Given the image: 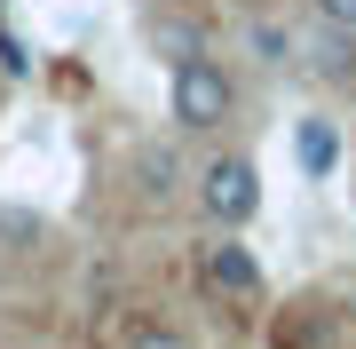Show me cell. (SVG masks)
Returning <instances> with one entry per match:
<instances>
[{"mask_svg": "<svg viewBox=\"0 0 356 349\" xmlns=\"http://www.w3.org/2000/svg\"><path fill=\"white\" fill-rule=\"evenodd\" d=\"M166 111H175V127H229V111H238V88H229V72L214 64V56H191V64L166 72Z\"/></svg>", "mask_w": 356, "mask_h": 349, "instance_id": "1", "label": "cell"}, {"mask_svg": "<svg viewBox=\"0 0 356 349\" xmlns=\"http://www.w3.org/2000/svg\"><path fill=\"white\" fill-rule=\"evenodd\" d=\"M198 215L214 222V231H245V222L261 215V167L245 151H222L198 167Z\"/></svg>", "mask_w": 356, "mask_h": 349, "instance_id": "2", "label": "cell"}, {"mask_svg": "<svg viewBox=\"0 0 356 349\" xmlns=\"http://www.w3.org/2000/svg\"><path fill=\"white\" fill-rule=\"evenodd\" d=\"M198 286L222 294V302H261V254H254L238 231L206 238V246H198Z\"/></svg>", "mask_w": 356, "mask_h": 349, "instance_id": "3", "label": "cell"}, {"mask_svg": "<svg viewBox=\"0 0 356 349\" xmlns=\"http://www.w3.org/2000/svg\"><path fill=\"white\" fill-rule=\"evenodd\" d=\"M127 183L143 191V207H166V199H175L191 175H182V151H175V143H135V159H127Z\"/></svg>", "mask_w": 356, "mask_h": 349, "instance_id": "4", "label": "cell"}, {"mask_svg": "<svg viewBox=\"0 0 356 349\" xmlns=\"http://www.w3.org/2000/svg\"><path fill=\"white\" fill-rule=\"evenodd\" d=\"M301 56H309V72H317V79H332V88H348V79H356V32H348V24H325V16H317V32L301 40Z\"/></svg>", "mask_w": 356, "mask_h": 349, "instance_id": "5", "label": "cell"}, {"mask_svg": "<svg viewBox=\"0 0 356 349\" xmlns=\"http://www.w3.org/2000/svg\"><path fill=\"white\" fill-rule=\"evenodd\" d=\"M293 159H301V175H309V183H325L332 167H341V127H332L325 111L293 119Z\"/></svg>", "mask_w": 356, "mask_h": 349, "instance_id": "6", "label": "cell"}, {"mask_svg": "<svg viewBox=\"0 0 356 349\" xmlns=\"http://www.w3.org/2000/svg\"><path fill=\"white\" fill-rule=\"evenodd\" d=\"M151 48H159V64L175 72V64H191V56H206V32L182 24V16H151Z\"/></svg>", "mask_w": 356, "mask_h": 349, "instance_id": "7", "label": "cell"}, {"mask_svg": "<svg viewBox=\"0 0 356 349\" xmlns=\"http://www.w3.org/2000/svg\"><path fill=\"white\" fill-rule=\"evenodd\" d=\"M245 48H254L261 64H293V32L285 24H245Z\"/></svg>", "mask_w": 356, "mask_h": 349, "instance_id": "8", "label": "cell"}, {"mask_svg": "<svg viewBox=\"0 0 356 349\" xmlns=\"http://www.w3.org/2000/svg\"><path fill=\"white\" fill-rule=\"evenodd\" d=\"M127 349H191V341H182L175 325H135V334H127Z\"/></svg>", "mask_w": 356, "mask_h": 349, "instance_id": "9", "label": "cell"}, {"mask_svg": "<svg viewBox=\"0 0 356 349\" xmlns=\"http://www.w3.org/2000/svg\"><path fill=\"white\" fill-rule=\"evenodd\" d=\"M317 16H325V24H348V32H356V0H317Z\"/></svg>", "mask_w": 356, "mask_h": 349, "instance_id": "10", "label": "cell"}, {"mask_svg": "<svg viewBox=\"0 0 356 349\" xmlns=\"http://www.w3.org/2000/svg\"><path fill=\"white\" fill-rule=\"evenodd\" d=\"M0 64H8V72H24V64H32V56H24V40H16V32H0Z\"/></svg>", "mask_w": 356, "mask_h": 349, "instance_id": "11", "label": "cell"}]
</instances>
